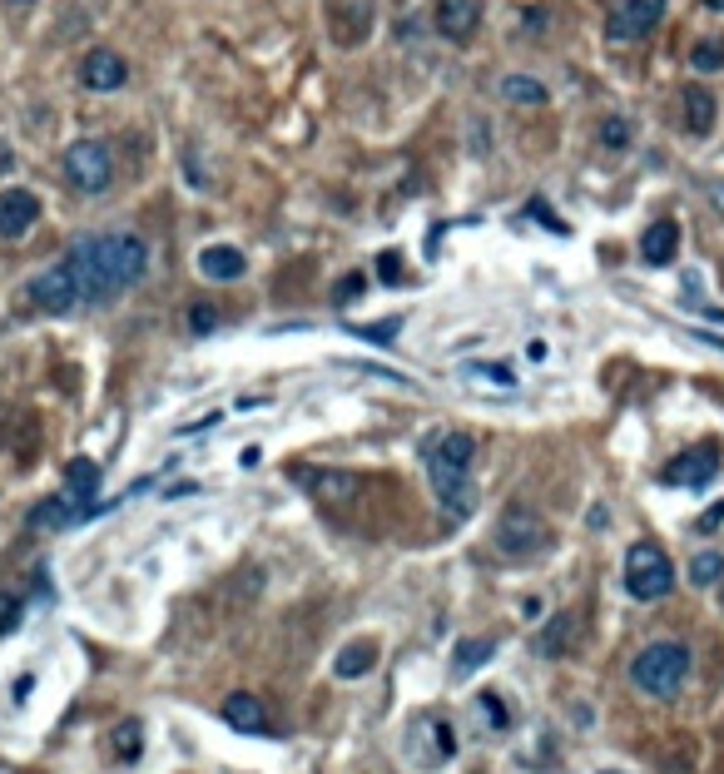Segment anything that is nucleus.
Masks as SVG:
<instances>
[{
  "instance_id": "c9c22d12",
  "label": "nucleus",
  "mask_w": 724,
  "mask_h": 774,
  "mask_svg": "<svg viewBox=\"0 0 724 774\" xmlns=\"http://www.w3.org/2000/svg\"><path fill=\"white\" fill-rule=\"evenodd\" d=\"M482 710H486V715H492V725H506V715H502V705H496V700H492V695H482Z\"/></svg>"
},
{
  "instance_id": "0eeeda50",
  "label": "nucleus",
  "mask_w": 724,
  "mask_h": 774,
  "mask_svg": "<svg viewBox=\"0 0 724 774\" xmlns=\"http://www.w3.org/2000/svg\"><path fill=\"white\" fill-rule=\"evenodd\" d=\"M26 293H30V303H36L40 313H50V318H66V313L74 309V303H80V289H74L70 263H56V269L36 273Z\"/></svg>"
},
{
  "instance_id": "a878e982",
  "label": "nucleus",
  "mask_w": 724,
  "mask_h": 774,
  "mask_svg": "<svg viewBox=\"0 0 724 774\" xmlns=\"http://www.w3.org/2000/svg\"><path fill=\"white\" fill-rule=\"evenodd\" d=\"M466 373H472V378H486V383H496V388H516V378H511L506 363H472Z\"/></svg>"
},
{
  "instance_id": "2f4dec72",
  "label": "nucleus",
  "mask_w": 724,
  "mask_h": 774,
  "mask_svg": "<svg viewBox=\"0 0 724 774\" xmlns=\"http://www.w3.org/2000/svg\"><path fill=\"white\" fill-rule=\"evenodd\" d=\"M531 214L541 219V229H551V233H566V224H561V219H551V214H546V204H541V199H531Z\"/></svg>"
},
{
  "instance_id": "ddd939ff",
  "label": "nucleus",
  "mask_w": 724,
  "mask_h": 774,
  "mask_svg": "<svg viewBox=\"0 0 724 774\" xmlns=\"http://www.w3.org/2000/svg\"><path fill=\"white\" fill-rule=\"evenodd\" d=\"M94 492H100V466H94L90 458H74V462L66 466V496H70L74 506H80V522L90 516Z\"/></svg>"
},
{
  "instance_id": "412c9836",
  "label": "nucleus",
  "mask_w": 724,
  "mask_h": 774,
  "mask_svg": "<svg viewBox=\"0 0 724 774\" xmlns=\"http://www.w3.org/2000/svg\"><path fill=\"white\" fill-rule=\"evenodd\" d=\"M502 100L511 104H546V84L531 76H506L502 80Z\"/></svg>"
},
{
  "instance_id": "a211bd4d",
  "label": "nucleus",
  "mask_w": 724,
  "mask_h": 774,
  "mask_svg": "<svg viewBox=\"0 0 724 774\" xmlns=\"http://www.w3.org/2000/svg\"><path fill=\"white\" fill-rule=\"evenodd\" d=\"M372 665H378V645H372V641H353V645H343V651H338L333 675H338V681H362Z\"/></svg>"
},
{
  "instance_id": "7c9ffc66",
  "label": "nucleus",
  "mask_w": 724,
  "mask_h": 774,
  "mask_svg": "<svg viewBox=\"0 0 724 774\" xmlns=\"http://www.w3.org/2000/svg\"><path fill=\"white\" fill-rule=\"evenodd\" d=\"M378 263H382V269H378V273H382V283H402V269H398V253H382Z\"/></svg>"
},
{
  "instance_id": "a19ab883",
  "label": "nucleus",
  "mask_w": 724,
  "mask_h": 774,
  "mask_svg": "<svg viewBox=\"0 0 724 774\" xmlns=\"http://www.w3.org/2000/svg\"><path fill=\"white\" fill-rule=\"evenodd\" d=\"M705 6H710V10H724V0H705Z\"/></svg>"
},
{
  "instance_id": "4468645a",
  "label": "nucleus",
  "mask_w": 724,
  "mask_h": 774,
  "mask_svg": "<svg viewBox=\"0 0 724 774\" xmlns=\"http://www.w3.org/2000/svg\"><path fill=\"white\" fill-rule=\"evenodd\" d=\"M675 249H680V224H670V219H655V224L641 233V259L651 263V269H665V263L675 259Z\"/></svg>"
},
{
  "instance_id": "cd10ccee",
  "label": "nucleus",
  "mask_w": 724,
  "mask_h": 774,
  "mask_svg": "<svg viewBox=\"0 0 724 774\" xmlns=\"http://www.w3.org/2000/svg\"><path fill=\"white\" fill-rule=\"evenodd\" d=\"M398 328H402V318H388V323H372V328H353V333H362V338H372V343H388V338H398Z\"/></svg>"
},
{
  "instance_id": "393cba45",
  "label": "nucleus",
  "mask_w": 724,
  "mask_h": 774,
  "mask_svg": "<svg viewBox=\"0 0 724 774\" xmlns=\"http://www.w3.org/2000/svg\"><path fill=\"white\" fill-rule=\"evenodd\" d=\"M571 635H576V621H571V616H561V621L551 625L546 635H541V655H561V651H566V645H571Z\"/></svg>"
},
{
  "instance_id": "473e14b6",
  "label": "nucleus",
  "mask_w": 724,
  "mask_h": 774,
  "mask_svg": "<svg viewBox=\"0 0 724 774\" xmlns=\"http://www.w3.org/2000/svg\"><path fill=\"white\" fill-rule=\"evenodd\" d=\"M214 323H219L214 309H194V313H189V328H194V333H209Z\"/></svg>"
},
{
  "instance_id": "6e6552de",
  "label": "nucleus",
  "mask_w": 724,
  "mask_h": 774,
  "mask_svg": "<svg viewBox=\"0 0 724 774\" xmlns=\"http://www.w3.org/2000/svg\"><path fill=\"white\" fill-rule=\"evenodd\" d=\"M665 6H670V0H621V6L611 10V26H605V36H611L615 46L651 36V30L660 26V16H665Z\"/></svg>"
},
{
  "instance_id": "39448f33",
  "label": "nucleus",
  "mask_w": 724,
  "mask_h": 774,
  "mask_svg": "<svg viewBox=\"0 0 724 774\" xmlns=\"http://www.w3.org/2000/svg\"><path fill=\"white\" fill-rule=\"evenodd\" d=\"M66 179L80 194H104L114 179V164H110V150L100 140H80L66 150Z\"/></svg>"
},
{
  "instance_id": "5701e85b",
  "label": "nucleus",
  "mask_w": 724,
  "mask_h": 774,
  "mask_svg": "<svg viewBox=\"0 0 724 774\" xmlns=\"http://www.w3.org/2000/svg\"><path fill=\"white\" fill-rule=\"evenodd\" d=\"M720 576H724V556H720V551H700V556L690 561V581H695V586H715Z\"/></svg>"
},
{
  "instance_id": "4c0bfd02",
  "label": "nucleus",
  "mask_w": 724,
  "mask_h": 774,
  "mask_svg": "<svg viewBox=\"0 0 724 774\" xmlns=\"http://www.w3.org/2000/svg\"><path fill=\"white\" fill-rule=\"evenodd\" d=\"M30 685H36L30 675H20V681H16V705H26V700H30Z\"/></svg>"
},
{
  "instance_id": "79ce46f5",
  "label": "nucleus",
  "mask_w": 724,
  "mask_h": 774,
  "mask_svg": "<svg viewBox=\"0 0 724 774\" xmlns=\"http://www.w3.org/2000/svg\"><path fill=\"white\" fill-rule=\"evenodd\" d=\"M10 6H30V0H10Z\"/></svg>"
},
{
  "instance_id": "f257e3e1",
  "label": "nucleus",
  "mask_w": 724,
  "mask_h": 774,
  "mask_svg": "<svg viewBox=\"0 0 724 774\" xmlns=\"http://www.w3.org/2000/svg\"><path fill=\"white\" fill-rule=\"evenodd\" d=\"M70 273L80 303H104L120 289H134L149 269V249L140 233H94V239L70 243Z\"/></svg>"
},
{
  "instance_id": "4be33fe9",
  "label": "nucleus",
  "mask_w": 724,
  "mask_h": 774,
  "mask_svg": "<svg viewBox=\"0 0 724 774\" xmlns=\"http://www.w3.org/2000/svg\"><path fill=\"white\" fill-rule=\"evenodd\" d=\"M492 661V641H462L456 645V661H452V675L456 681H466V675L476 671V665Z\"/></svg>"
},
{
  "instance_id": "ea45409f",
  "label": "nucleus",
  "mask_w": 724,
  "mask_h": 774,
  "mask_svg": "<svg viewBox=\"0 0 724 774\" xmlns=\"http://www.w3.org/2000/svg\"><path fill=\"white\" fill-rule=\"evenodd\" d=\"M10 164H16V159H10V150H0V169H10Z\"/></svg>"
},
{
  "instance_id": "9b49d317",
  "label": "nucleus",
  "mask_w": 724,
  "mask_h": 774,
  "mask_svg": "<svg viewBox=\"0 0 724 774\" xmlns=\"http://www.w3.org/2000/svg\"><path fill=\"white\" fill-rule=\"evenodd\" d=\"M720 472V452L715 448H695V452H680L675 462L665 466V482L670 486H710Z\"/></svg>"
},
{
  "instance_id": "f8f14e48",
  "label": "nucleus",
  "mask_w": 724,
  "mask_h": 774,
  "mask_svg": "<svg viewBox=\"0 0 724 774\" xmlns=\"http://www.w3.org/2000/svg\"><path fill=\"white\" fill-rule=\"evenodd\" d=\"M130 80V66H124L114 50H90L80 66V84L84 90H120V84Z\"/></svg>"
},
{
  "instance_id": "c85d7f7f",
  "label": "nucleus",
  "mask_w": 724,
  "mask_h": 774,
  "mask_svg": "<svg viewBox=\"0 0 724 774\" xmlns=\"http://www.w3.org/2000/svg\"><path fill=\"white\" fill-rule=\"evenodd\" d=\"M16 625H20V601L16 596H0V635L16 631Z\"/></svg>"
},
{
  "instance_id": "6ab92c4d",
  "label": "nucleus",
  "mask_w": 724,
  "mask_h": 774,
  "mask_svg": "<svg viewBox=\"0 0 724 774\" xmlns=\"http://www.w3.org/2000/svg\"><path fill=\"white\" fill-rule=\"evenodd\" d=\"M680 100H685V124H690V130H695V134H710V130H715V94L700 90V84H690Z\"/></svg>"
},
{
  "instance_id": "58836bf2",
  "label": "nucleus",
  "mask_w": 724,
  "mask_h": 774,
  "mask_svg": "<svg viewBox=\"0 0 724 774\" xmlns=\"http://www.w3.org/2000/svg\"><path fill=\"white\" fill-rule=\"evenodd\" d=\"M239 466H259V448H243L239 452Z\"/></svg>"
},
{
  "instance_id": "bb28decb",
  "label": "nucleus",
  "mask_w": 724,
  "mask_h": 774,
  "mask_svg": "<svg viewBox=\"0 0 724 774\" xmlns=\"http://www.w3.org/2000/svg\"><path fill=\"white\" fill-rule=\"evenodd\" d=\"M601 144H605V150H625V144H631V124H625V120H601Z\"/></svg>"
},
{
  "instance_id": "dca6fc26",
  "label": "nucleus",
  "mask_w": 724,
  "mask_h": 774,
  "mask_svg": "<svg viewBox=\"0 0 724 774\" xmlns=\"http://www.w3.org/2000/svg\"><path fill=\"white\" fill-rule=\"evenodd\" d=\"M243 253L233 249V243H214V249H204L199 253V273L204 279H214V283H233V279H243Z\"/></svg>"
},
{
  "instance_id": "7ed1b4c3",
  "label": "nucleus",
  "mask_w": 724,
  "mask_h": 774,
  "mask_svg": "<svg viewBox=\"0 0 724 774\" xmlns=\"http://www.w3.org/2000/svg\"><path fill=\"white\" fill-rule=\"evenodd\" d=\"M631 681L635 691L655 695V700H670L680 695V685L690 681V645L685 641H655L635 655L631 665Z\"/></svg>"
},
{
  "instance_id": "aec40b11",
  "label": "nucleus",
  "mask_w": 724,
  "mask_h": 774,
  "mask_svg": "<svg viewBox=\"0 0 724 774\" xmlns=\"http://www.w3.org/2000/svg\"><path fill=\"white\" fill-rule=\"evenodd\" d=\"M70 522H80V506H74L66 492H56L50 502H40L36 512H30V526H46V532H56V526H70Z\"/></svg>"
},
{
  "instance_id": "20e7f679",
  "label": "nucleus",
  "mask_w": 724,
  "mask_h": 774,
  "mask_svg": "<svg viewBox=\"0 0 724 774\" xmlns=\"http://www.w3.org/2000/svg\"><path fill=\"white\" fill-rule=\"evenodd\" d=\"M670 586H675V566L655 542H635L625 551V591L635 601H660L670 596Z\"/></svg>"
},
{
  "instance_id": "1a4fd4ad",
  "label": "nucleus",
  "mask_w": 724,
  "mask_h": 774,
  "mask_svg": "<svg viewBox=\"0 0 724 774\" xmlns=\"http://www.w3.org/2000/svg\"><path fill=\"white\" fill-rule=\"evenodd\" d=\"M432 20H436V36L462 46V40H472V30L482 26V0H436Z\"/></svg>"
},
{
  "instance_id": "f03ea898",
  "label": "nucleus",
  "mask_w": 724,
  "mask_h": 774,
  "mask_svg": "<svg viewBox=\"0 0 724 774\" xmlns=\"http://www.w3.org/2000/svg\"><path fill=\"white\" fill-rule=\"evenodd\" d=\"M428 476L442 496V506L462 522L472 512V462H476V442L466 432H442V438L428 442Z\"/></svg>"
},
{
  "instance_id": "72a5a7b5",
  "label": "nucleus",
  "mask_w": 724,
  "mask_h": 774,
  "mask_svg": "<svg viewBox=\"0 0 724 774\" xmlns=\"http://www.w3.org/2000/svg\"><path fill=\"white\" fill-rule=\"evenodd\" d=\"M353 293H362V273H353V279L338 283V299H353Z\"/></svg>"
},
{
  "instance_id": "b1692460",
  "label": "nucleus",
  "mask_w": 724,
  "mask_h": 774,
  "mask_svg": "<svg viewBox=\"0 0 724 774\" xmlns=\"http://www.w3.org/2000/svg\"><path fill=\"white\" fill-rule=\"evenodd\" d=\"M690 66L705 70V76H715V70H724V40H700L695 50H690Z\"/></svg>"
},
{
  "instance_id": "c756f323",
  "label": "nucleus",
  "mask_w": 724,
  "mask_h": 774,
  "mask_svg": "<svg viewBox=\"0 0 724 774\" xmlns=\"http://www.w3.org/2000/svg\"><path fill=\"white\" fill-rule=\"evenodd\" d=\"M120 755H130V760L140 755V725H124L120 730Z\"/></svg>"
},
{
  "instance_id": "2eb2a0df",
  "label": "nucleus",
  "mask_w": 724,
  "mask_h": 774,
  "mask_svg": "<svg viewBox=\"0 0 724 774\" xmlns=\"http://www.w3.org/2000/svg\"><path fill=\"white\" fill-rule=\"evenodd\" d=\"M298 482L313 486L318 502H353L358 486H362L353 472H298Z\"/></svg>"
},
{
  "instance_id": "423d86ee",
  "label": "nucleus",
  "mask_w": 724,
  "mask_h": 774,
  "mask_svg": "<svg viewBox=\"0 0 724 774\" xmlns=\"http://www.w3.org/2000/svg\"><path fill=\"white\" fill-rule=\"evenodd\" d=\"M551 542V532H546V522H541L531 506H506V516L496 522V546L506 551V556H536V551H546Z\"/></svg>"
},
{
  "instance_id": "f3484780",
  "label": "nucleus",
  "mask_w": 724,
  "mask_h": 774,
  "mask_svg": "<svg viewBox=\"0 0 724 774\" xmlns=\"http://www.w3.org/2000/svg\"><path fill=\"white\" fill-rule=\"evenodd\" d=\"M223 720H229L233 730H243V735H269V715H263V705L253 695H229L223 700Z\"/></svg>"
},
{
  "instance_id": "e433bc0d",
  "label": "nucleus",
  "mask_w": 724,
  "mask_h": 774,
  "mask_svg": "<svg viewBox=\"0 0 724 774\" xmlns=\"http://www.w3.org/2000/svg\"><path fill=\"white\" fill-rule=\"evenodd\" d=\"M526 358H531V363H546V338H531Z\"/></svg>"
},
{
  "instance_id": "f704fd0d",
  "label": "nucleus",
  "mask_w": 724,
  "mask_h": 774,
  "mask_svg": "<svg viewBox=\"0 0 724 774\" xmlns=\"http://www.w3.org/2000/svg\"><path fill=\"white\" fill-rule=\"evenodd\" d=\"M720 522H724V502H720V506H710V512L700 516V532H710V526H720Z\"/></svg>"
},
{
  "instance_id": "9d476101",
  "label": "nucleus",
  "mask_w": 724,
  "mask_h": 774,
  "mask_svg": "<svg viewBox=\"0 0 724 774\" xmlns=\"http://www.w3.org/2000/svg\"><path fill=\"white\" fill-rule=\"evenodd\" d=\"M30 224H40V199L30 189H6L0 194V239H26Z\"/></svg>"
}]
</instances>
